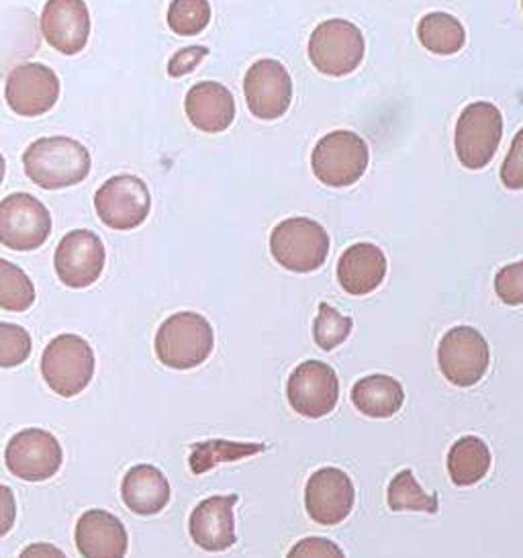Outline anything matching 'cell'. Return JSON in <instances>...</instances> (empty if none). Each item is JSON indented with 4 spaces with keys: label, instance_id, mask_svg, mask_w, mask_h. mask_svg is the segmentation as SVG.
I'll return each mask as SVG.
<instances>
[{
    "label": "cell",
    "instance_id": "obj_25",
    "mask_svg": "<svg viewBox=\"0 0 523 558\" xmlns=\"http://www.w3.org/2000/svg\"><path fill=\"white\" fill-rule=\"evenodd\" d=\"M417 37L425 50L436 56H454L466 44V29L454 15L438 11L422 17Z\"/></svg>",
    "mask_w": 523,
    "mask_h": 558
},
{
    "label": "cell",
    "instance_id": "obj_24",
    "mask_svg": "<svg viewBox=\"0 0 523 558\" xmlns=\"http://www.w3.org/2000/svg\"><path fill=\"white\" fill-rule=\"evenodd\" d=\"M490 469V450L476 436H464L448 452V475L457 487H473Z\"/></svg>",
    "mask_w": 523,
    "mask_h": 558
},
{
    "label": "cell",
    "instance_id": "obj_2",
    "mask_svg": "<svg viewBox=\"0 0 523 558\" xmlns=\"http://www.w3.org/2000/svg\"><path fill=\"white\" fill-rule=\"evenodd\" d=\"M215 348V333L200 313L180 312L170 315L158 328L154 350L163 366L191 371L209 361Z\"/></svg>",
    "mask_w": 523,
    "mask_h": 558
},
{
    "label": "cell",
    "instance_id": "obj_16",
    "mask_svg": "<svg viewBox=\"0 0 523 558\" xmlns=\"http://www.w3.org/2000/svg\"><path fill=\"white\" fill-rule=\"evenodd\" d=\"M356 492L342 469L326 466L309 476L305 487V509L319 525H338L352 513Z\"/></svg>",
    "mask_w": 523,
    "mask_h": 558
},
{
    "label": "cell",
    "instance_id": "obj_27",
    "mask_svg": "<svg viewBox=\"0 0 523 558\" xmlns=\"http://www.w3.org/2000/svg\"><path fill=\"white\" fill-rule=\"evenodd\" d=\"M387 501L391 511H424V513H438L440 504L438 495H427L417 483L411 469L392 476L387 492Z\"/></svg>",
    "mask_w": 523,
    "mask_h": 558
},
{
    "label": "cell",
    "instance_id": "obj_11",
    "mask_svg": "<svg viewBox=\"0 0 523 558\" xmlns=\"http://www.w3.org/2000/svg\"><path fill=\"white\" fill-rule=\"evenodd\" d=\"M98 219L117 231L139 228L151 211V195L146 182L135 174H117L95 195Z\"/></svg>",
    "mask_w": 523,
    "mask_h": 558
},
{
    "label": "cell",
    "instance_id": "obj_15",
    "mask_svg": "<svg viewBox=\"0 0 523 558\" xmlns=\"http://www.w3.org/2000/svg\"><path fill=\"white\" fill-rule=\"evenodd\" d=\"M244 95L252 116L275 121L287 116L293 102V78L278 60H258L245 72Z\"/></svg>",
    "mask_w": 523,
    "mask_h": 558
},
{
    "label": "cell",
    "instance_id": "obj_33",
    "mask_svg": "<svg viewBox=\"0 0 523 558\" xmlns=\"http://www.w3.org/2000/svg\"><path fill=\"white\" fill-rule=\"evenodd\" d=\"M501 182L509 191L523 189V128L515 133L511 148L507 151L506 160L501 166Z\"/></svg>",
    "mask_w": 523,
    "mask_h": 558
},
{
    "label": "cell",
    "instance_id": "obj_13",
    "mask_svg": "<svg viewBox=\"0 0 523 558\" xmlns=\"http://www.w3.org/2000/svg\"><path fill=\"white\" fill-rule=\"evenodd\" d=\"M60 90L62 84L51 68L25 62L13 68L7 76L4 99L16 116L41 117L56 107Z\"/></svg>",
    "mask_w": 523,
    "mask_h": 558
},
{
    "label": "cell",
    "instance_id": "obj_18",
    "mask_svg": "<svg viewBox=\"0 0 523 558\" xmlns=\"http://www.w3.org/2000/svg\"><path fill=\"white\" fill-rule=\"evenodd\" d=\"M238 501V495H212L193 509L188 532L198 548L207 553H226L238 542L233 513Z\"/></svg>",
    "mask_w": 523,
    "mask_h": 558
},
{
    "label": "cell",
    "instance_id": "obj_17",
    "mask_svg": "<svg viewBox=\"0 0 523 558\" xmlns=\"http://www.w3.org/2000/svg\"><path fill=\"white\" fill-rule=\"evenodd\" d=\"M41 34L64 56L81 53L90 37V13L84 0H48L41 13Z\"/></svg>",
    "mask_w": 523,
    "mask_h": 558
},
{
    "label": "cell",
    "instance_id": "obj_38",
    "mask_svg": "<svg viewBox=\"0 0 523 558\" xmlns=\"http://www.w3.org/2000/svg\"><path fill=\"white\" fill-rule=\"evenodd\" d=\"M4 174H7V160H4V156L0 154V184L4 181Z\"/></svg>",
    "mask_w": 523,
    "mask_h": 558
},
{
    "label": "cell",
    "instance_id": "obj_22",
    "mask_svg": "<svg viewBox=\"0 0 523 558\" xmlns=\"http://www.w3.org/2000/svg\"><path fill=\"white\" fill-rule=\"evenodd\" d=\"M170 483L154 464H137L130 469L121 483L125 508L137 515H156L170 504Z\"/></svg>",
    "mask_w": 523,
    "mask_h": 558
},
{
    "label": "cell",
    "instance_id": "obj_3",
    "mask_svg": "<svg viewBox=\"0 0 523 558\" xmlns=\"http://www.w3.org/2000/svg\"><path fill=\"white\" fill-rule=\"evenodd\" d=\"M95 350L76 333H62L49 342L41 356V375L49 389L64 399L81 395L95 377Z\"/></svg>",
    "mask_w": 523,
    "mask_h": 558
},
{
    "label": "cell",
    "instance_id": "obj_35",
    "mask_svg": "<svg viewBox=\"0 0 523 558\" xmlns=\"http://www.w3.org/2000/svg\"><path fill=\"white\" fill-rule=\"evenodd\" d=\"M207 56H209V48H203V46H191V48L177 51L168 62V74L172 78L191 74Z\"/></svg>",
    "mask_w": 523,
    "mask_h": 558
},
{
    "label": "cell",
    "instance_id": "obj_9",
    "mask_svg": "<svg viewBox=\"0 0 523 558\" xmlns=\"http://www.w3.org/2000/svg\"><path fill=\"white\" fill-rule=\"evenodd\" d=\"M4 462L9 473L16 478L27 483H41L60 473L64 450L53 434L39 427H27L23 432H16L7 444Z\"/></svg>",
    "mask_w": 523,
    "mask_h": 558
},
{
    "label": "cell",
    "instance_id": "obj_36",
    "mask_svg": "<svg viewBox=\"0 0 523 558\" xmlns=\"http://www.w3.org/2000/svg\"><path fill=\"white\" fill-rule=\"evenodd\" d=\"M16 522V497L11 487L0 485V538H4Z\"/></svg>",
    "mask_w": 523,
    "mask_h": 558
},
{
    "label": "cell",
    "instance_id": "obj_32",
    "mask_svg": "<svg viewBox=\"0 0 523 558\" xmlns=\"http://www.w3.org/2000/svg\"><path fill=\"white\" fill-rule=\"evenodd\" d=\"M495 293L509 307L523 305V260L507 264L497 272Z\"/></svg>",
    "mask_w": 523,
    "mask_h": 558
},
{
    "label": "cell",
    "instance_id": "obj_26",
    "mask_svg": "<svg viewBox=\"0 0 523 558\" xmlns=\"http://www.w3.org/2000/svg\"><path fill=\"white\" fill-rule=\"evenodd\" d=\"M268 446L266 444L254 442H229V440H209V442L195 444L193 446V454H191V471L195 475H205L217 464L223 462H235V460L247 459V457H256L266 452Z\"/></svg>",
    "mask_w": 523,
    "mask_h": 558
},
{
    "label": "cell",
    "instance_id": "obj_1",
    "mask_svg": "<svg viewBox=\"0 0 523 558\" xmlns=\"http://www.w3.org/2000/svg\"><path fill=\"white\" fill-rule=\"evenodd\" d=\"M23 168L27 179L39 189L60 191L86 181L93 158L81 142L65 135H51L35 140L25 149Z\"/></svg>",
    "mask_w": 523,
    "mask_h": 558
},
{
    "label": "cell",
    "instance_id": "obj_31",
    "mask_svg": "<svg viewBox=\"0 0 523 558\" xmlns=\"http://www.w3.org/2000/svg\"><path fill=\"white\" fill-rule=\"evenodd\" d=\"M32 333L16 324L0 322V368H15L32 356Z\"/></svg>",
    "mask_w": 523,
    "mask_h": 558
},
{
    "label": "cell",
    "instance_id": "obj_34",
    "mask_svg": "<svg viewBox=\"0 0 523 558\" xmlns=\"http://www.w3.org/2000/svg\"><path fill=\"white\" fill-rule=\"evenodd\" d=\"M287 558H345V555L336 542L309 536L296 542Z\"/></svg>",
    "mask_w": 523,
    "mask_h": 558
},
{
    "label": "cell",
    "instance_id": "obj_12",
    "mask_svg": "<svg viewBox=\"0 0 523 558\" xmlns=\"http://www.w3.org/2000/svg\"><path fill=\"white\" fill-rule=\"evenodd\" d=\"M289 405L299 415L319 420L336 410L340 399V380L326 362L307 361L299 364L287 380Z\"/></svg>",
    "mask_w": 523,
    "mask_h": 558
},
{
    "label": "cell",
    "instance_id": "obj_6",
    "mask_svg": "<svg viewBox=\"0 0 523 558\" xmlns=\"http://www.w3.org/2000/svg\"><path fill=\"white\" fill-rule=\"evenodd\" d=\"M366 41L358 27L345 19L319 23L309 37V60L315 70L331 78H342L358 70Z\"/></svg>",
    "mask_w": 523,
    "mask_h": 558
},
{
    "label": "cell",
    "instance_id": "obj_20",
    "mask_svg": "<svg viewBox=\"0 0 523 558\" xmlns=\"http://www.w3.org/2000/svg\"><path fill=\"white\" fill-rule=\"evenodd\" d=\"M184 111L198 132L221 133L231 128L235 119V99L228 86L205 81L188 90Z\"/></svg>",
    "mask_w": 523,
    "mask_h": 558
},
{
    "label": "cell",
    "instance_id": "obj_10",
    "mask_svg": "<svg viewBox=\"0 0 523 558\" xmlns=\"http://www.w3.org/2000/svg\"><path fill=\"white\" fill-rule=\"evenodd\" d=\"M51 214L39 198L13 193L0 201V244L15 252H33L51 235Z\"/></svg>",
    "mask_w": 523,
    "mask_h": 558
},
{
    "label": "cell",
    "instance_id": "obj_19",
    "mask_svg": "<svg viewBox=\"0 0 523 558\" xmlns=\"http://www.w3.org/2000/svg\"><path fill=\"white\" fill-rule=\"evenodd\" d=\"M74 538L82 558H125L130 550L125 525L105 509L84 511Z\"/></svg>",
    "mask_w": 523,
    "mask_h": 558
},
{
    "label": "cell",
    "instance_id": "obj_5",
    "mask_svg": "<svg viewBox=\"0 0 523 558\" xmlns=\"http://www.w3.org/2000/svg\"><path fill=\"white\" fill-rule=\"evenodd\" d=\"M370 165L368 144L358 133L338 130L327 133L311 154V168L317 181L331 189L352 186L364 177Z\"/></svg>",
    "mask_w": 523,
    "mask_h": 558
},
{
    "label": "cell",
    "instance_id": "obj_30",
    "mask_svg": "<svg viewBox=\"0 0 523 558\" xmlns=\"http://www.w3.org/2000/svg\"><path fill=\"white\" fill-rule=\"evenodd\" d=\"M352 328H354L352 317H345L338 310H333L329 303H321L319 313L313 322V340L321 350L329 352L348 340Z\"/></svg>",
    "mask_w": 523,
    "mask_h": 558
},
{
    "label": "cell",
    "instance_id": "obj_28",
    "mask_svg": "<svg viewBox=\"0 0 523 558\" xmlns=\"http://www.w3.org/2000/svg\"><path fill=\"white\" fill-rule=\"evenodd\" d=\"M35 303V287L29 275L16 264L0 258V310L23 313Z\"/></svg>",
    "mask_w": 523,
    "mask_h": 558
},
{
    "label": "cell",
    "instance_id": "obj_4",
    "mask_svg": "<svg viewBox=\"0 0 523 558\" xmlns=\"http://www.w3.org/2000/svg\"><path fill=\"white\" fill-rule=\"evenodd\" d=\"M270 254L282 268L309 275L319 270L329 254L326 228L307 217H291L280 221L270 233Z\"/></svg>",
    "mask_w": 523,
    "mask_h": 558
},
{
    "label": "cell",
    "instance_id": "obj_23",
    "mask_svg": "<svg viewBox=\"0 0 523 558\" xmlns=\"http://www.w3.org/2000/svg\"><path fill=\"white\" fill-rule=\"evenodd\" d=\"M354 408L373 420H389L405 403V391L397 378L368 375L352 387Z\"/></svg>",
    "mask_w": 523,
    "mask_h": 558
},
{
    "label": "cell",
    "instance_id": "obj_39",
    "mask_svg": "<svg viewBox=\"0 0 523 558\" xmlns=\"http://www.w3.org/2000/svg\"><path fill=\"white\" fill-rule=\"evenodd\" d=\"M522 7H523V0H522Z\"/></svg>",
    "mask_w": 523,
    "mask_h": 558
},
{
    "label": "cell",
    "instance_id": "obj_14",
    "mask_svg": "<svg viewBox=\"0 0 523 558\" xmlns=\"http://www.w3.org/2000/svg\"><path fill=\"white\" fill-rule=\"evenodd\" d=\"M105 244L90 230L65 233L53 254L56 275L68 289H88L95 284L105 270Z\"/></svg>",
    "mask_w": 523,
    "mask_h": 558
},
{
    "label": "cell",
    "instance_id": "obj_37",
    "mask_svg": "<svg viewBox=\"0 0 523 558\" xmlns=\"http://www.w3.org/2000/svg\"><path fill=\"white\" fill-rule=\"evenodd\" d=\"M19 558H65V555L58 546H53V544L37 542V544H29V546L19 555Z\"/></svg>",
    "mask_w": 523,
    "mask_h": 558
},
{
    "label": "cell",
    "instance_id": "obj_7",
    "mask_svg": "<svg viewBox=\"0 0 523 558\" xmlns=\"http://www.w3.org/2000/svg\"><path fill=\"white\" fill-rule=\"evenodd\" d=\"M503 137V116L489 100L471 102L457 121L454 148L460 165L483 170L495 158Z\"/></svg>",
    "mask_w": 523,
    "mask_h": 558
},
{
    "label": "cell",
    "instance_id": "obj_29",
    "mask_svg": "<svg viewBox=\"0 0 523 558\" xmlns=\"http://www.w3.org/2000/svg\"><path fill=\"white\" fill-rule=\"evenodd\" d=\"M211 23L209 0H172L168 7V27L182 37L203 34Z\"/></svg>",
    "mask_w": 523,
    "mask_h": 558
},
{
    "label": "cell",
    "instance_id": "obj_8",
    "mask_svg": "<svg viewBox=\"0 0 523 558\" xmlns=\"http://www.w3.org/2000/svg\"><path fill=\"white\" fill-rule=\"evenodd\" d=\"M441 375L457 387H474L487 375L490 350L485 336L471 326H457L443 333L438 345Z\"/></svg>",
    "mask_w": 523,
    "mask_h": 558
},
{
    "label": "cell",
    "instance_id": "obj_21",
    "mask_svg": "<svg viewBox=\"0 0 523 558\" xmlns=\"http://www.w3.org/2000/svg\"><path fill=\"white\" fill-rule=\"evenodd\" d=\"M387 277V258L380 247L360 242L348 247L338 263V282L348 295L364 296L376 291Z\"/></svg>",
    "mask_w": 523,
    "mask_h": 558
}]
</instances>
